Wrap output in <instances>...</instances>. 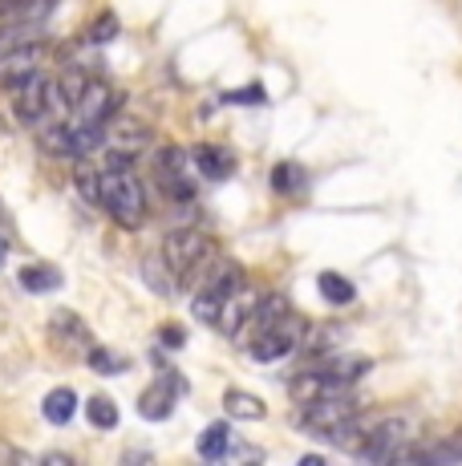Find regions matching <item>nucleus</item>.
I'll use <instances>...</instances> for the list:
<instances>
[{"instance_id":"obj_26","label":"nucleus","mask_w":462,"mask_h":466,"mask_svg":"<svg viewBox=\"0 0 462 466\" xmlns=\"http://www.w3.org/2000/svg\"><path fill=\"white\" fill-rule=\"evenodd\" d=\"M74 183H77V195H82L90 208H102V170H94L90 163H77Z\"/></svg>"},{"instance_id":"obj_9","label":"nucleus","mask_w":462,"mask_h":466,"mask_svg":"<svg viewBox=\"0 0 462 466\" xmlns=\"http://www.w3.org/2000/svg\"><path fill=\"white\" fill-rule=\"evenodd\" d=\"M41 57H45V45L41 41H21V45H13V49H5L0 53V89H13L29 74H37Z\"/></svg>"},{"instance_id":"obj_13","label":"nucleus","mask_w":462,"mask_h":466,"mask_svg":"<svg viewBox=\"0 0 462 466\" xmlns=\"http://www.w3.org/2000/svg\"><path fill=\"white\" fill-rule=\"evenodd\" d=\"M256 304H260V292L252 289V284H239L236 292L224 300V309H219V320H216V329L224 337H231V340H239V333H244V325H247V317L256 312Z\"/></svg>"},{"instance_id":"obj_3","label":"nucleus","mask_w":462,"mask_h":466,"mask_svg":"<svg viewBox=\"0 0 462 466\" xmlns=\"http://www.w3.org/2000/svg\"><path fill=\"white\" fill-rule=\"evenodd\" d=\"M244 280H247V276H244V268H239L236 259H216V264L207 268V276H203V280L195 284V297H191L195 320H203V325L216 329L224 300H227Z\"/></svg>"},{"instance_id":"obj_11","label":"nucleus","mask_w":462,"mask_h":466,"mask_svg":"<svg viewBox=\"0 0 462 466\" xmlns=\"http://www.w3.org/2000/svg\"><path fill=\"white\" fill-rule=\"evenodd\" d=\"M179 393H183V378L175 370H163V381L150 385L138 398V414L146 418V422H166V418L175 414V398H179Z\"/></svg>"},{"instance_id":"obj_8","label":"nucleus","mask_w":462,"mask_h":466,"mask_svg":"<svg viewBox=\"0 0 462 466\" xmlns=\"http://www.w3.org/2000/svg\"><path fill=\"white\" fill-rule=\"evenodd\" d=\"M155 142V130L146 127L142 118H135V114H114L110 122H105V147L110 150H118V155H142V150Z\"/></svg>"},{"instance_id":"obj_21","label":"nucleus","mask_w":462,"mask_h":466,"mask_svg":"<svg viewBox=\"0 0 462 466\" xmlns=\"http://www.w3.org/2000/svg\"><path fill=\"white\" fill-rule=\"evenodd\" d=\"M316 289H321V297L328 304H336V309H345V304L357 300V289H353V280H345L341 272H321V276H316Z\"/></svg>"},{"instance_id":"obj_35","label":"nucleus","mask_w":462,"mask_h":466,"mask_svg":"<svg viewBox=\"0 0 462 466\" xmlns=\"http://www.w3.org/2000/svg\"><path fill=\"white\" fill-rule=\"evenodd\" d=\"M45 462H53V466H69L74 459H69V454H45Z\"/></svg>"},{"instance_id":"obj_30","label":"nucleus","mask_w":462,"mask_h":466,"mask_svg":"<svg viewBox=\"0 0 462 466\" xmlns=\"http://www.w3.org/2000/svg\"><path fill=\"white\" fill-rule=\"evenodd\" d=\"M430 462H462V430L447 434L438 446H430Z\"/></svg>"},{"instance_id":"obj_22","label":"nucleus","mask_w":462,"mask_h":466,"mask_svg":"<svg viewBox=\"0 0 462 466\" xmlns=\"http://www.w3.org/2000/svg\"><path fill=\"white\" fill-rule=\"evenodd\" d=\"M227 446H231V426H227V422H211V426L199 434V459L219 462V459L227 454Z\"/></svg>"},{"instance_id":"obj_23","label":"nucleus","mask_w":462,"mask_h":466,"mask_svg":"<svg viewBox=\"0 0 462 466\" xmlns=\"http://www.w3.org/2000/svg\"><path fill=\"white\" fill-rule=\"evenodd\" d=\"M37 142H41V150H45V155L74 158V127H61V122H53V127H41Z\"/></svg>"},{"instance_id":"obj_1","label":"nucleus","mask_w":462,"mask_h":466,"mask_svg":"<svg viewBox=\"0 0 462 466\" xmlns=\"http://www.w3.org/2000/svg\"><path fill=\"white\" fill-rule=\"evenodd\" d=\"M102 211L126 231L142 228L150 215L146 187H142V178L130 170V155H118V150L110 155V167L102 170Z\"/></svg>"},{"instance_id":"obj_24","label":"nucleus","mask_w":462,"mask_h":466,"mask_svg":"<svg viewBox=\"0 0 462 466\" xmlns=\"http://www.w3.org/2000/svg\"><path fill=\"white\" fill-rule=\"evenodd\" d=\"M53 86H57L61 97H65V102L77 110V102H82L85 86H90V74H85V69H77V66H65L57 77H53Z\"/></svg>"},{"instance_id":"obj_16","label":"nucleus","mask_w":462,"mask_h":466,"mask_svg":"<svg viewBox=\"0 0 462 466\" xmlns=\"http://www.w3.org/2000/svg\"><path fill=\"white\" fill-rule=\"evenodd\" d=\"M195 170H199L203 178H231L236 175V155L224 147H195Z\"/></svg>"},{"instance_id":"obj_19","label":"nucleus","mask_w":462,"mask_h":466,"mask_svg":"<svg viewBox=\"0 0 462 466\" xmlns=\"http://www.w3.org/2000/svg\"><path fill=\"white\" fill-rule=\"evenodd\" d=\"M16 280H21L25 292H57L61 289V268H53V264H25L21 272H16Z\"/></svg>"},{"instance_id":"obj_31","label":"nucleus","mask_w":462,"mask_h":466,"mask_svg":"<svg viewBox=\"0 0 462 466\" xmlns=\"http://www.w3.org/2000/svg\"><path fill=\"white\" fill-rule=\"evenodd\" d=\"M57 0H21V25H45Z\"/></svg>"},{"instance_id":"obj_15","label":"nucleus","mask_w":462,"mask_h":466,"mask_svg":"<svg viewBox=\"0 0 462 466\" xmlns=\"http://www.w3.org/2000/svg\"><path fill=\"white\" fill-rule=\"evenodd\" d=\"M284 312H292V309H288V300H284L280 292H268V297H260V304H256V312L247 317V325H244V333H239V340H247V345H252L256 337L268 333V329L276 325Z\"/></svg>"},{"instance_id":"obj_6","label":"nucleus","mask_w":462,"mask_h":466,"mask_svg":"<svg viewBox=\"0 0 462 466\" xmlns=\"http://www.w3.org/2000/svg\"><path fill=\"white\" fill-rule=\"evenodd\" d=\"M361 414V401L353 390H336V393H325V398L308 401V406H300V426L313 430L316 438H325L328 430H336L341 422H349V418Z\"/></svg>"},{"instance_id":"obj_7","label":"nucleus","mask_w":462,"mask_h":466,"mask_svg":"<svg viewBox=\"0 0 462 466\" xmlns=\"http://www.w3.org/2000/svg\"><path fill=\"white\" fill-rule=\"evenodd\" d=\"M406 442H410L406 418H381V422H369L366 438H361V446H357V459L361 462H394Z\"/></svg>"},{"instance_id":"obj_27","label":"nucleus","mask_w":462,"mask_h":466,"mask_svg":"<svg viewBox=\"0 0 462 466\" xmlns=\"http://www.w3.org/2000/svg\"><path fill=\"white\" fill-rule=\"evenodd\" d=\"M85 418H90L94 430H114L118 426V406H114V398H105V393H94V398L85 401Z\"/></svg>"},{"instance_id":"obj_29","label":"nucleus","mask_w":462,"mask_h":466,"mask_svg":"<svg viewBox=\"0 0 462 466\" xmlns=\"http://www.w3.org/2000/svg\"><path fill=\"white\" fill-rule=\"evenodd\" d=\"M142 272H146V284L158 292V297H171V280L163 276V272H171V268H166V259H163V256H158V259H155V256H146V259H142Z\"/></svg>"},{"instance_id":"obj_14","label":"nucleus","mask_w":462,"mask_h":466,"mask_svg":"<svg viewBox=\"0 0 462 466\" xmlns=\"http://www.w3.org/2000/svg\"><path fill=\"white\" fill-rule=\"evenodd\" d=\"M77 122H97V127H105V122L118 114V94L110 89V82H102V77H90V86H85L82 102H77Z\"/></svg>"},{"instance_id":"obj_33","label":"nucleus","mask_w":462,"mask_h":466,"mask_svg":"<svg viewBox=\"0 0 462 466\" xmlns=\"http://www.w3.org/2000/svg\"><path fill=\"white\" fill-rule=\"evenodd\" d=\"M158 345H163V349H183L186 345L183 325H163V329H158Z\"/></svg>"},{"instance_id":"obj_34","label":"nucleus","mask_w":462,"mask_h":466,"mask_svg":"<svg viewBox=\"0 0 462 466\" xmlns=\"http://www.w3.org/2000/svg\"><path fill=\"white\" fill-rule=\"evenodd\" d=\"M0 236H8V239H13V236H16V223H13V215H8V208H5V199H0Z\"/></svg>"},{"instance_id":"obj_18","label":"nucleus","mask_w":462,"mask_h":466,"mask_svg":"<svg viewBox=\"0 0 462 466\" xmlns=\"http://www.w3.org/2000/svg\"><path fill=\"white\" fill-rule=\"evenodd\" d=\"M268 183H272V191H276V195H288V199H292V195H300L308 187V170L300 163H288V158H284V163L272 167Z\"/></svg>"},{"instance_id":"obj_32","label":"nucleus","mask_w":462,"mask_h":466,"mask_svg":"<svg viewBox=\"0 0 462 466\" xmlns=\"http://www.w3.org/2000/svg\"><path fill=\"white\" fill-rule=\"evenodd\" d=\"M224 102H231V106H264V102H268V94H264L260 86H244V89H231V94H224Z\"/></svg>"},{"instance_id":"obj_25","label":"nucleus","mask_w":462,"mask_h":466,"mask_svg":"<svg viewBox=\"0 0 462 466\" xmlns=\"http://www.w3.org/2000/svg\"><path fill=\"white\" fill-rule=\"evenodd\" d=\"M85 361H90V370L94 373H102V378H114V373H122V370H130V361L122 353H114V349H105V345H90V353H85Z\"/></svg>"},{"instance_id":"obj_5","label":"nucleus","mask_w":462,"mask_h":466,"mask_svg":"<svg viewBox=\"0 0 462 466\" xmlns=\"http://www.w3.org/2000/svg\"><path fill=\"white\" fill-rule=\"evenodd\" d=\"M191 170H195V155H191V150L158 147V155H155V183H158V191H163L166 199H175V203L195 199Z\"/></svg>"},{"instance_id":"obj_4","label":"nucleus","mask_w":462,"mask_h":466,"mask_svg":"<svg viewBox=\"0 0 462 466\" xmlns=\"http://www.w3.org/2000/svg\"><path fill=\"white\" fill-rule=\"evenodd\" d=\"M305 337H308V320L300 317V312H284L268 333H260L247 345V353H252L256 361L272 365V361H284L288 353H296V349L305 345Z\"/></svg>"},{"instance_id":"obj_17","label":"nucleus","mask_w":462,"mask_h":466,"mask_svg":"<svg viewBox=\"0 0 462 466\" xmlns=\"http://www.w3.org/2000/svg\"><path fill=\"white\" fill-rule=\"evenodd\" d=\"M224 410H227V418H236V422H260V418L268 414V406H264L256 393H247V390H227L224 393Z\"/></svg>"},{"instance_id":"obj_2","label":"nucleus","mask_w":462,"mask_h":466,"mask_svg":"<svg viewBox=\"0 0 462 466\" xmlns=\"http://www.w3.org/2000/svg\"><path fill=\"white\" fill-rule=\"evenodd\" d=\"M163 259H166V268H171L175 284L191 289V284H199L203 276H207V268L219 259V252H216V244H211L203 231L179 228V231H171V236L163 239Z\"/></svg>"},{"instance_id":"obj_20","label":"nucleus","mask_w":462,"mask_h":466,"mask_svg":"<svg viewBox=\"0 0 462 466\" xmlns=\"http://www.w3.org/2000/svg\"><path fill=\"white\" fill-rule=\"evenodd\" d=\"M74 410H77V393L69 390V385H61V390H53L49 398L41 401V414H45L53 426H65L69 418H74Z\"/></svg>"},{"instance_id":"obj_12","label":"nucleus","mask_w":462,"mask_h":466,"mask_svg":"<svg viewBox=\"0 0 462 466\" xmlns=\"http://www.w3.org/2000/svg\"><path fill=\"white\" fill-rule=\"evenodd\" d=\"M13 97H16V118L37 127V122L49 114V77L37 69V74H29L25 82L13 86Z\"/></svg>"},{"instance_id":"obj_36","label":"nucleus","mask_w":462,"mask_h":466,"mask_svg":"<svg viewBox=\"0 0 462 466\" xmlns=\"http://www.w3.org/2000/svg\"><path fill=\"white\" fill-rule=\"evenodd\" d=\"M8 244H13V239L0 236V268H5V259H8Z\"/></svg>"},{"instance_id":"obj_10","label":"nucleus","mask_w":462,"mask_h":466,"mask_svg":"<svg viewBox=\"0 0 462 466\" xmlns=\"http://www.w3.org/2000/svg\"><path fill=\"white\" fill-rule=\"evenodd\" d=\"M49 337H53V345H57L61 353H90V345H94L90 325H85L77 312H69V309H57L49 317Z\"/></svg>"},{"instance_id":"obj_28","label":"nucleus","mask_w":462,"mask_h":466,"mask_svg":"<svg viewBox=\"0 0 462 466\" xmlns=\"http://www.w3.org/2000/svg\"><path fill=\"white\" fill-rule=\"evenodd\" d=\"M118 33H122L118 16H114V13H97L90 21V29H85V41H90V45H105V41L118 37Z\"/></svg>"}]
</instances>
